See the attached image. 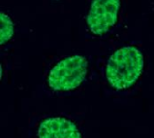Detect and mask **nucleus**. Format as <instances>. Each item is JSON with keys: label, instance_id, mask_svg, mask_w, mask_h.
<instances>
[{"label": "nucleus", "instance_id": "f03ea898", "mask_svg": "<svg viewBox=\"0 0 154 138\" xmlns=\"http://www.w3.org/2000/svg\"><path fill=\"white\" fill-rule=\"evenodd\" d=\"M87 74V60L82 56H72L54 65L48 78L49 86L54 91H66L78 88Z\"/></svg>", "mask_w": 154, "mask_h": 138}, {"label": "nucleus", "instance_id": "39448f33", "mask_svg": "<svg viewBox=\"0 0 154 138\" xmlns=\"http://www.w3.org/2000/svg\"><path fill=\"white\" fill-rule=\"evenodd\" d=\"M0 43L4 45L14 35V24L11 18L3 12L0 13Z\"/></svg>", "mask_w": 154, "mask_h": 138}, {"label": "nucleus", "instance_id": "f257e3e1", "mask_svg": "<svg viewBox=\"0 0 154 138\" xmlns=\"http://www.w3.org/2000/svg\"><path fill=\"white\" fill-rule=\"evenodd\" d=\"M143 56L133 46L118 49L108 60L106 77L116 90H125L138 81L143 69Z\"/></svg>", "mask_w": 154, "mask_h": 138}, {"label": "nucleus", "instance_id": "7ed1b4c3", "mask_svg": "<svg viewBox=\"0 0 154 138\" xmlns=\"http://www.w3.org/2000/svg\"><path fill=\"white\" fill-rule=\"evenodd\" d=\"M120 0H93L91 3L86 23L95 35L107 33L116 24Z\"/></svg>", "mask_w": 154, "mask_h": 138}, {"label": "nucleus", "instance_id": "20e7f679", "mask_svg": "<svg viewBox=\"0 0 154 138\" xmlns=\"http://www.w3.org/2000/svg\"><path fill=\"white\" fill-rule=\"evenodd\" d=\"M39 138H82L76 124L64 118H50L38 128Z\"/></svg>", "mask_w": 154, "mask_h": 138}]
</instances>
